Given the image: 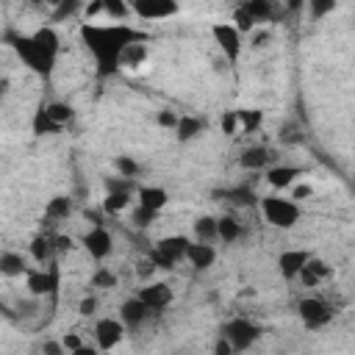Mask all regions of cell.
I'll return each mask as SVG.
<instances>
[{
    "label": "cell",
    "mask_w": 355,
    "mask_h": 355,
    "mask_svg": "<svg viewBox=\"0 0 355 355\" xmlns=\"http://www.w3.org/2000/svg\"><path fill=\"white\" fill-rule=\"evenodd\" d=\"M0 275H3V277H22V275H28L25 258H22L19 252L6 250V252L0 255Z\"/></svg>",
    "instance_id": "24"
},
{
    "label": "cell",
    "mask_w": 355,
    "mask_h": 355,
    "mask_svg": "<svg viewBox=\"0 0 355 355\" xmlns=\"http://www.w3.org/2000/svg\"><path fill=\"white\" fill-rule=\"evenodd\" d=\"M244 6V11L255 19V22H272L275 19V6L269 3V0H247V3H241Z\"/></svg>",
    "instance_id": "29"
},
{
    "label": "cell",
    "mask_w": 355,
    "mask_h": 355,
    "mask_svg": "<svg viewBox=\"0 0 355 355\" xmlns=\"http://www.w3.org/2000/svg\"><path fill=\"white\" fill-rule=\"evenodd\" d=\"M42 111L47 114V119L61 130V128H67L72 119H75V108L69 105V103H64V100H53V103H47V105H42Z\"/></svg>",
    "instance_id": "22"
},
{
    "label": "cell",
    "mask_w": 355,
    "mask_h": 355,
    "mask_svg": "<svg viewBox=\"0 0 355 355\" xmlns=\"http://www.w3.org/2000/svg\"><path fill=\"white\" fill-rule=\"evenodd\" d=\"M155 219H158V214H155V211H147V208H141V205H133V211H130V225L139 227V230H147Z\"/></svg>",
    "instance_id": "35"
},
{
    "label": "cell",
    "mask_w": 355,
    "mask_h": 355,
    "mask_svg": "<svg viewBox=\"0 0 355 355\" xmlns=\"http://www.w3.org/2000/svg\"><path fill=\"white\" fill-rule=\"evenodd\" d=\"M42 355H69V352L64 349V344H61V338H58V341H53V338H47V341L42 344Z\"/></svg>",
    "instance_id": "45"
},
{
    "label": "cell",
    "mask_w": 355,
    "mask_h": 355,
    "mask_svg": "<svg viewBox=\"0 0 355 355\" xmlns=\"http://www.w3.org/2000/svg\"><path fill=\"white\" fill-rule=\"evenodd\" d=\"M147 58H150L147 44H144V42H136V44H130V47L122 53L119 69H122V67H125V69H141V67L147 64Z\"/></svg>",
    "instance_id": "25"
},
{
    "label": "cell",
    "mask_w": 355,
    "mask_h": 355,
    "mask_svg": "<svg viewBox=\"0 0 355 355\" xmlns=\"http://www.w3.org/2000/svg\"><path fill=\"white\" fill-rule=\"evenodd\" d=\"M105 183V194H111V191H122V194H133V191H139V183L136 180H128V178H105L103 180Z\"/></svg>",
    "instance_id": "34"
},
{
    "label": "cell",
    "mask_w": 355,
    "mask_h": 355,
    "mask_svg": "<svg viewBox=\"0 0 355 355\" xmlns=\"http://www.w3.org/2000/svg\"><path fill=\"white\" fill-rule=\"evenodd\" d=\"M61 344H64V349L72 355L75 349H80V347H83V338H80V333H75V330H72V333L61 336Z\"/></svg>",
    "instance_id": "44"
},
{
    "label": "cell",
    "mask_w": 355,
    "mask_h": 355,
    "mask_svg": "<svg viewBox=\"0 0 355 355\" xmlns=\"http://www.w3.org/2000/svg\"><path fill=\"white\" fill-rule=\"evenodd\" d=\"M261 214H263V219H266L272 227H277V230H291V227L300 222L302 208H300L297 200H291V197L269 194V197L261 200Z\"/></svg>",
    "instance_id": "2"
},
{
    "label": "cell",
    "mask_w": 355,
    "mask_h": 355,
    "mask_svg": "<svg viewBox=\"0 0 355 355\" xmlns=\"http://www.w3.org/2000/svg\"><path fill=\"white\" fill-rule=\"evenodd\" d=\"M297 313H300V322L308 327V330H322L333 322L336 311L333 305H327L322 297H302L297 302Z\"/></svg>",
    "instance_id": "6"
},
{
    "label": "cell",
    "mask_w": 355,
    "mask_h": 355,
    "mask_svg": "<svg viewBox=\"0 0 355 355\" xmlns=\"http://www.w3.org/2000/svg\"><path fill=\"white\" fill-rule=\"evenodd\" d=\"M114 169H116L119 178H128V180H136L141 175V164L133 155H116L114 158Z\"/></svg>",
    "instance_id": "31"
},
{
    "label": "cell",
    "mask_w": 355,
    "mask_h": 355,
    "mask_svg": "<svg viewBox=\"0 0 355 355\" xmlns=\"http://www.w3.org/2000/svg\"><path fill=\"white\" fill-rule=\"evenodd\" d=\"M211 36H214L219 53L227 58V64H239L241 50H244V42H241V33L236 31V25H230V22H214L211 25Z\"/></svg>",
    "instance_id": "7"
},
{
    "label": "cell",
    "mask_w": 355,
    "mask_h": 355,
    "mask_svg": "<svg viewBox=\"0 0 355 355\" xmlns=\"http://www.w3.org/2000/svg\"><path fill=\"white\" fill-rule=\"evenodd\" d=\"M128 17H133V11H130L128 3H122V0H105V19L116 22V25H125Z\"/></svg>",
    "instance_id": "32"
},
{
    "label": "cell",
    "mask_w": 355,
    "mask_h": 355,
    "mask_svg": "<svg viewBox=\"0 0 355 355\" xmlns=\"http://www.w3.org/2000/svg\"><path fill=\"white\" fill-rule=\"evenodd\" d=\"M178 119H180V116H178L175 111H169V108H164V111L158 114V125L166 128V130H172V133H175V128H178Z\"/></svg>",
    "instance_id": "42"
},
{
    "label": "cell",
    "mask_w": 355,
    "mask_h": 355,
    "mask_svg": "<svg viewBox=\"0 0 355 355\" xmlns=\"http://www.w3.org/2000/svg\"><path fill=\"white\" fill-rule=\"evenodd\" d=\"M186 261L194 266V269H211L214 266V261H216V250H214V244H202V241H191V247H189V255H186Z\"/></svg>",
    "instance_id": "21"
},
{
    "label": "cell",
    "mask_w": 355,
    "mask_h": 355,
    "mask_svg": "<svg viewBox=\"0 0 355 355\" xmlns=\"http://www.w3.org/2000/svg\"><path fill=\"white\" fill-rule=\"evenodd\" d=\"M308 11H311L313 19H322V17H327V14L336 11V0H311Z\"/></svg>",
    "instance_id": "39"
},
{
    "label": "cell",
    "mask_w": 355,
    "mask_h": 355,
    "mask_svg": "<svg viewBox=\"0 0 355 355\" xmlns=\"http://www.w3.org/2000/svg\"><path fill=\"white\" fill-rule=\"evenodd\" d=\"M302 175H305L302 166L280 164V166H269V169H266V183H269L275 191H286V189H291Z\"/></svg>",
    "instance_id": "15"
},
{
    "label": "cell",
    "mask_w": 355,
    "mask_h": 355,
    "mask_svg": "<svg viewBox=\"0 0 355 355\" xmlns=\"http://www.w3.org/2000/svg\"><path fill=\"white\" fill-rule=\"evenodd\" d=\"M225 197L227 200H233L236 205H252L258 197L250 191V189H244V186H239V189H230V191H225Z\"/></svg>",
    "instance_id": "40"
},
{
    "label": "cell",
    "mask_w": 355,
    "mask_h": 355,
    "mask_svg": "<svg viewBox=\"0 0 355 355\" xmlns=\"http://www.w3.org/2000/svg\"><path fill=\"white\" fill-rule=\"evenodd\" d=\"M269 42H272V33L269 31H261V33L252 36V47H266Z\"/></svg>",
    "instance_id": "49"
},
{
    "label": "cell",
    "mask_w": 355,
    "mask_h": 355,
    "mask_svg": "<svg viewBox=\"0 0 355 355\" xmlns=\"http://www.w3.org/2000/svg\"><path fill=\"white\" fill-rule=\"evenodd\" d=\"M261 324H255L252 319H244V316H233V319H227L225 324H222V330H219V336H225L230 344H233V349L236 352H244V349H250L258 338H261Z\"/></svg>",
    "instance_id": "5"
},
{
    "label": "cell",
    "mask_w": 355,
    "mask_h": 355,
    "mask_svg": "<svg viewBox=\"0 0 355 355\" xmlns=\"http://www.w3.org/2000/svg\"><path fill=\"white\" fill-rule=\"evenodd\" d=\"M31 130L36 133V136H47V133H58V128L47 119V114L39 108L36 114H33V122H31Z\"/></svg>",
    "instance_id": "37"
},
{
    "label": "cell",
    "mask_w": 355,
    "mask_h": 355,
    "mask_svg": "<svg viewBox=\"0 0 355 355\" xmlns=\"http://www.w3.org/2000/svg\"><path fill=\"white\" fill-rule=\"evenodd\" d=\"M150 313H153V311H150L139 297H128V300L119 305V319H122V324L130 327V330L141 327V324L150 319Z\"/></svg>",
    "instance_id": "16"
},
{
    "label": "cell",
    "mask_w": 355,
    "mask_h": 355,
    "mask_svg": "<svg viewBox=\"0 0 355 355\" xmlns=\"http://www.w3.org/2000/svg\"><path fill=\"white\" fill-rule=\"evenodd\" d=\"M80 11V3H75V0H61V3H55L53 6V22H64V19H69L72 14H78Z\"/></svg>",
    "instance_id": "36"
},
{
    "label": "cell",
    "mask_w": 355,
    "mask_h": 355,
    "mask_svg": "<svg viewBox=\"0 0 355 355\" xmlns=\"http://www.w3.org/2000/svg\"><path fill=\"white\" fill-rule=\"evenodd\" d=\"M130 11H133V17H139L144 22H161V19L175 17L180 11V6L175 0H133Z\"/></svg>",
    "instance_id": "8"
},
{
    "label": "cell",
    "mask_w": 355,
    "mask_h": 355,
    "mask_svg": "<svg viewBox=\"0 0 355 355\" xmlns=\"http://www.w3.org/2000/svg\"><path fill=\"white\" fill-rule=\"evenodd\" d=\"M80 39H83L86 50L94 58L97 75L108 78L119 69L122 53L136 42H147V33H141L139 28H130V25H116V22H111V25L83 22L80 25Z\"/></svg>",
    "instance_id": "1"
},
{
    "label": "cell",
    "mask_w": 355,
    "mask_h": 355,
    "mask_svg": "<svg viewBox=\"0 0 355 355\" xmlns=\"http://www.w3.org/2000/svg\"><path fill=\"white\" fill-rule=\"evenodd\" d=\"M275 161V150L266 147V144H252V147H244L241 155H239V166L247 169V172H261V169H269Z\"/></svg>",
    "instance_id": "13"
},
{
    "label": "cell",
    "mask_w": 355,
    "mask_h": 355,
    "mask_svg": "<svg viewBox=\"0 0 355 355\" xmlns=\"http://www.w3.org/2000/svg\"><path fill=\"white\" fill-rule=\"evenodd\" d=\"M153 313L155 311H164V308H169V302H172V288H169V283H164V280H155V283H147V286H141L139 288V294H136Z\"/></svg>",
    "instance_id": "14"
},
{
    "label": "cell",
    "mask_w": 355,
    "mask_h": 355,
    "mask_svg": "<svg viewBox=\"0 0 355 355\" xmlns=\"http://www.w3.org/2000/svg\"><path fill=\"white\" fill-rule=\"evenodd\" d=\"M236 116H239V130L244 133H255L263 122V114L258 108H236Z\"/></svg>",
    "instance_id": "30"
},
{
    "label": "cell",
    "mask_w": 355,
    "mask_h": 355,
    "mask_svg": "<svg viewBox=\"0 0 355 355\" xmlns=\"http://www.w3.org/2000/svg\"><path fill=\"white\" fill-rule=\"evenodd\" d=\"M311 250H300V247H291V250H283L277 255V272L283 280H297L300 272L305 269V263L311 261Z\"/></svg>",
    "instance_id": "12"
},
{
    "label": "cell",
    "mask_w": 355,
    "mask_h": 355,
    "mask_svg": "<svg viewBox=\"0 0 355 355\" xmlns=\"http://www.w3.org/2000/svg\"><path fill=\"white\" fill-rule=\"evenodd\" d=\"M83 250L89 252V258H94L97 263H103L111 252H114V236H111V230L108 227H103V225H94L92 230H86V236H83Z\"/></svg>",
    "instance_id": "10"
},
{
    "label": "cell",
    "mask_w": 355,
    "mask_h": 355,
    "mask_svg": "<svg viewBox=\"0 0 355 355\" xmlns=\"http://www.w3.org/2000/svg\"><path fill=\"white\" fill-rule=\"evenodd\" d=\"M233 25H236V31H239V33H252L258 22L244 11V6H239V8L233 11Z\"/></svg>",
    "instance_id": "38"
},
{
    "label": "cell",
    "mask_w": 355,
    "mask_h": 355,
    "mask_svg": "<svg viewBox=\"0 0 355 355\" xmlns=\"http://www.w3.org/2000/svg\"><path fill=\"white\" fill-rule=\"evenodd\" d=\"M191 233H194V241H202V244H211L219 239V230H216V216L211 214H202L194 219L191 225Z\"/></svg>",
    "instance_id": "23"
},
{
    "label": "cell",
    "mask_w": 355,
    "mask_h": 355,
    "mask_svg": "<svg viewBox=\"0 0 355 355\" xmlns=\"http://www.w3.org/2000/svg\"><path fill=\"white\" fill-rule=\"evenodd\" d=\"M55 255H58V247H55V236H36L31 241V258L44 269L50 263H55Z\"/></svg>",
    "instance_id": "19"
},
{
    "label": "cell",
    "mask_w": 355,
    "mask_h": 355,
    "mask_svg": "<svg viewBox=\"0 0 355 355\" xmlns=\"http://www.w3.org/2000/svg\"><path fill=\"white\" fill-rule=\"evenodd\" d=\"M280 139H283V141H291V144H294V141H300L302 136H300V130H297L294 125H283V128H280Z\"/></svg>",
    "instance_id": "48"
},
{
    "label": "cell",
    "mask_w": 355,
    "mask_h": 355,
    "mask_svg": "<svg viewBox=\"0 0 355 355\" xmlns=\"http://www.w3.org/2000/svg\"><path fill=\"white\" fill-rule=\"evenodd\" d=\"M214 355H236V349H233V344H230L225 336H219V338L214 341Z\"/></svg>",
    "instance_id": "46"
},
{
    "label": "cell",
    "mask_w": 355,
    "mask_h": 355,
    "mask_svg": "<svg viewBox=\"0 0 355 355\" xmlns=\"http://www.w3.org/2000/svg\"><path fill=\"white\" fill-rule=\"evenodd\" d=\"M72 211H75L72 197H69V194H55V197H50V200H47L44 216H47V219H69V216H72Z\"/></svg>",
    "instance_id": "26"
},
{
    "label": "cell",
    "mask_w": 355,
    "mask_h": 355,
    "mask_svg": "<svg viewBox=\"0 0 355 355\" xmlns=\"http://www.w3.org/2000/svg\"><path fill=\"white\" fill-rule=\"evenodd\" d=\"M166 202H169V194L161 186H139V191H136V205H141L147 211L161 214L166 208Z\"/></svg>",
    "instance_id": "18"
},
{
    "label": "cell",
    "mask_w": 355,
    "mask_h": 355,
    "mask_svg": "<svg viewBox=\"0 0 355 355\" xmlns=\"http://www.w3.org/2000/svg\"><path fill=\"white\" fill-rule=\"evenodd\" d=\"M202 133H205V119H202V116H194V114H180L178 128H175V139H178L180 144L194 141V139H197V136H202Z\"/></svg>",
    "instance_id": "20"
},
{
    "label": "cell",
    "mask_w": 355,
    "mask_h": 355,
    "mask_svg": "<svg viewBox=\"0 0 355 355\" xmlns=\"http://www.w3.org/2000/svg\"><path fill=\"white\" fill-rule=\"evenodd\" d=\"M78 313H80V316H94V313H97V297H94V294H86V297L78 302Z\"/></svg>",
    "instance_id": "41"
},
{
    "label": "cell",
    "mask_w": 355,
    "mask_h": 355,
    "mask_svg": "<svg viewBox=\"0 0 355 355\" xmlns=\"http://www.w3.org/2000/svg\"><path fill=\"white\" fill-rule=\"evenodd\" d=\"M313 194V189L308 186V183H294L291 186V200H305V197H311Z\"/></svg>",
    "instance_id": "47"
},
{
    "label": "cell",
    "mask_w": 355,
    "mask_h": 355,
    "mask_svg": "<svg viewBox=\"0 0 355 355\" xmlns=\"http://www.w3.org/2000/svg\"><path fill=\"white\" fill-rule=\"evenodd\" d=\"M222 133H227V136L239 133V116H236V111H225V116H222Z\"/></svg>",
    "instance_id": "43"
},
{
    "label": "cell",
    "mask_w": 355,
    "mask_h": 355,
    "mask_svg": "<svg viewBox=\"0 0 355 355\" xmlns=\"http://www.w3.org/2000/svg\"><path fill=\"white\" fill-rule=\"evenodd\" d=\"M116 286H119V277L108 266H97L92 272V288H116Z\"/></svg>",
    "instance_id": "33"
},
{
    "label": "cell",
    "mask_w": 355,
    "mask_h": 355,
    "mask_svg": "<svg viewBox=\"0 0 355 355\" xmlns=\"http://www.w3.org/2000/svg\"><path fill=\"white\" fill-rule=\"evenodd\" d=\"M216 230H219V241L222 244H233V241H239L241 239V233H244V227H241V222L236 219V216H216Z\"/></svg>",
    "instance_id": "27"
},
{
    "label": "cell",
    "mask_w": 355,
    "mask_h": 355,
    "mask_svg": "<svg viewBox=\"0 0 355 355\" xmlns=\"http://www.w3.org/2000/svg\"><path fill=\"white\" fill-rule=\"evenodd\" d=\"M72 355H100V349L97 347H89V344H83L80 349H75Z\"/></svg>",
    "instance_id": "51"
},
{
    "label": "cell",
    "mask_w": 355,
    "mask_h": 355,
    "mask_svg": "<svg viewBox=\"0 0 355 355\" xmlns=\"http://www.w3.org/2000/svg\"><path fill=\"white\" fill-rule=\"evenodd\" d=\"M55 247H58V252L72 250V239H69V236H55Z\"/></svg>",
    "instance_id": "50"
},
{
    "label": "cell",
    "mask_w": 355,
    "mask_h": 355,
    "mask_svg": "<svg viewBox=\"0 0 355 355\" xmlns=\"http://www.w3.org/2000/svg\"><path fill=\"white\" fill-rule=\"evenodd\" d=\"M189 247H191V239L189 236H180V233H172V236H164L155 241V247L150 250V263L155 269H172L175 263H180L186 255H189Z\"/></svg>",
    "instance_id": "3"
},
{
    "label": "cell",
    "mask_w": 355,
    "mask_h": 355,
    "mask_svg": "<svg viewBox=\"0 0 355 355\" xmlns=\"http://www.w3.org/2000/svg\"><path fill=\"white\" fill-rule=\"evenodd\" d=\"M330 275H333V266H330L327 261H322V258L311 255V261L305 263V269L300 272V277H297V280H300L305 288H316V286H322Z\"/></svg>",
    "instance_id": "17"
},
{
    "label": "cell",
    "mask_w": 355,
    "mask_h": 355,
    "mask_svg": "<svg viewBox=\"0 0 355 355\" xmlns=\"http://www.w3.org/2000/svg\"><path fill=\"white\" fill-rule=\"evenodd\" d=\"M25 286L31 291V297H47V294H55L58 288V269L55 263L44 266V269H33L25 275Z\"/></svg>",
    "instance_id": "11"
},
{
    "label": "cell",
    "mask_w": 355,
    "mask_h": 355,
    "mask_svg": "<svg viewBox=\"0 0 355 355\" xmlns=\"http://www.w3.org/2000/svg\"><path fill=\"white\" fill-rule=\"evenodd\" d=\"M125 324H122V319H111V316H103V319H97V324H94V341H97V349L100 352H111V349H116L119 344H122V338H125Z\"/></svg>",
    "instance_id": "9"
},
{
    "label": "cell",
    "mask_w": 355,
    "mask_h": 355,
    "mask_svg": "<svg viewBox=\"0 0 355 355\" xmlns=\"http://www.w3.org/2000/svg\"><path fill=\"white\" fill-rule=\"evenodd\" d=\"M14 50H17V55L25 61V67H31L36 75H42V78H50V75H53L55 58H50V55H47V53L33 42V36H31V33L17 36V39H14Z\"/></svg>",
    "instance_id": "4"
},
{
    "label": "cell",
    "mask_w": 355,
    "mask_h": 355,
    "mask_svg": "<svg viewBox=\"0 0 355 355\" xmlns=\"http://www.w3.org/2000/svg\"><path fill=\"white\" fill-rule=\"evenodd\" d=\"M130 205H133V194L111 191V194H105V197H103V214H111V216L130 211Z\"/></svg>",
    "instance_id": "28"
}]
</instances>
